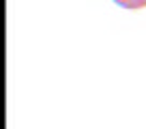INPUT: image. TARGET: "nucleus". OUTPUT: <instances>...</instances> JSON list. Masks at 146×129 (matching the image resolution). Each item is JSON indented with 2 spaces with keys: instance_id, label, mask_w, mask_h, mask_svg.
<instances>
[{
  "instance_id": "1",
  "label": "nucleus",
  "mask_w": 146,
  "mask_h": 129,
  "mask_svg": "<svg viewBox=\"0 0 146 129\" xmlns=\"http://www.w3.org/2000/svg\"><path fill=\"white\" fill-rule=\"evenodd\" d=\"M114 5H118L120 9H127V11H142L146 9V0H112Z\"/></svg>"
}]
</instances>
